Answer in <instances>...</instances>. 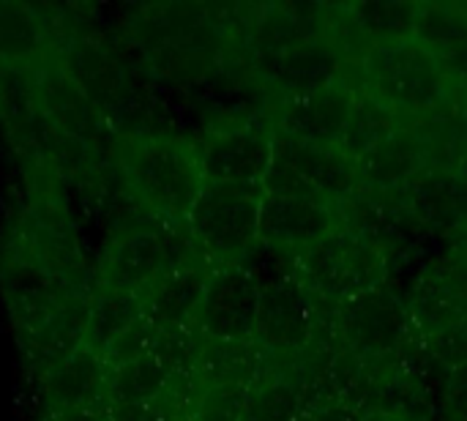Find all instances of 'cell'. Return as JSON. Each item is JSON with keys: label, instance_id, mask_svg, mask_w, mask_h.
Returning a JSON list of instances; mask_svg holds the SVG:
<instances>
[{"label": "cell", "instance_id": "cell-1", "mask_svg": "<svg viewBox=\"0 0 467 421\" xmlns=\"http://www.w3.org/2000/svg\"><path fill=\"white\" fill-rule=\"evenodd\" d=\"M112 156L140 214L172 227L186 225L205 186L197 140L172 132H115Z\"/></svg>", "mask_w": 467, "mask_h": 421}, {"label": "cell", "instance_id": "cell-2", "mask_svg": "<svg viewBox=\"0 0 467 421\" xmlns=\"http://www.w3.org/2000/svg\"><path fill=\"white\" fill-rule=\"evenodd\" d=\"M353 68L358 71V88L391 107L408 123L446 104L454 90L441 60L416 41L372 47Z\"/></svg>", "mask_w": 467, "mask_h": 421}, {"label": "cell", "instance_id": "cell-3", "mask_svg": "<svg viewBox=\"0 0 467 421\" xmlns=\"http://www.w3.org/2000/svg\"><path fill=\"white\" fill-rule=\"evenodd\" d=\"M200 258L186 225L172 227L156 219H140L120 227L104 247L93 285L145 296L164 274Z\"/></svg>", "mask_w": 467, "mask_h": 421}, {"label": "cell", "instance_id": "cell-4", "mask_svg": "<svg viewBox=\"0 0 467 421\" xmlns=\"http://www.w3.org/2000/svg\"><path fill=\"white\" fill-rule=\"evenodd\" d=\"M263 184H213L205 181L186 230L200 258L216 271L241 266L260 241Z\"/></svg>", "mask_w": 467, "mask_h": 421}, {"label": "cell", "instance_id": "cell-5", "mask_svg": "<svg viewBox=\"0 0 467 421\" xmlns=\"http://www.w3.org/2000/svg\"><path fill=\"white\" fill-rule=\"evenodd\" d=\"M298 277L328 304H348L389 285V252L372 238L342 225L296 258Z\"/></svg>", "mask_w": 467, "mask_h": 421}, {"label": "cell", "instance_id": "cell-6", "mask_svg": "<svg viewBox=\"0 0 467 421\" xmlns=\"http://www.w3.org/2000/svg\"><path fill=\"white\" fill-rule=\"evenodd\" d=\"M263 189L265 195L320 197L345 205L361 192L358 162L339 145H315L274 129V159Z\"/></svg>", "mask_w": 467, "mask_h": 421}, {"label": "cell", "instance_id": "cell-7", "mask_svg": "<svg viewBox=\"0 0 467 421\" xmlns=\"http://www.w3.org/2000/svg\"><path fill=\"white\" fill-rule=\"evenodd\" d=\"M90 288L68 279L38 258L14 233L3 230L0 238V296L16 340H25L44 318H49L71 293Z\"/></svg>", "mask_w": 467, "mask_h": 421}, {"label": "cell", "instance_id": "cell-8", "mask_svg": "<svg viewBox=\"0 0 467 421\" xmlns=\"http://www.w3.org/2000/svg\"><path fill=\"white\" fill-rule=\"evenodd\" d=\"M334 329L339 348L361 362L397 356L408 348L410 337H416L408 304L391 285L339 304Z\"/></svg>", "mask_w": 467, "mask_h": 421}, {"label": "cell", "instance_id": "cell-9", "mask_svg": "<svg viewBox=\"0 0 467 421\" xmlns=\"http://www.w3.org/2000/svg\"><path fill=\"white\" fill-rule=\"evenodd\" d=\"M413 332L421 342L449 332L467 318V252L451 247L419 271L408 299Z\"/></svg>", "mask_w": 467, "mask_h": 421}, {"label": "cell", "instance_id": "cell-10", "mask_svg": "<svg viewBox=\"0 0 467 421\" xmlns=\"http://www.w3.org/2000/svg\"><path fill=\"white\" fill-rule=\"evenodd\" d=\"M205 181L263 184L274 159V118H246L197 140Z\"/></svg>", "mask_w": 467, "mask_h": 421}, {"label": "cell", "instance_id": "cell-11", "mask_svg": "<svg viewBox=\"0 0 467 421\" xmlns=\"http://www.w3.org/2000/svg\"><path fill=\"white\" fill-rule=\"evenodd\" d=\"M260 310V285L244 266L216 268L205 285L194 329L205 340L249 342L254 340Z\"/></svg>", "mask_w": 467, "mask_h": 421}, {"label": "cell", "instance_id": "cell-12", "mask_svg": "<svg viewBox=\"0 0 467 421\" xmlns=\"http://www.w3.org/2000/svg\"><path fill=\"white\" fill-rule=\"evenodd\" d=\"M33 77H36L38 110L47 118V123L63 137L96 153V148L107 140L109 123L99 112V107L79 90V85L63 71L55 52L33 68ZM107 142L112 145V140Z\"/></svg>", "mask_w": 467, "mask_h": 421}, {"label": "cell", "instance_id": "cell-13", "mask_svg": "<svg viewBox=\"0 0 467 421\" xmlns=\"http://www.w3.org/2000/svg\"><path fill=\"white\" fill-rule=\"evenodd\" d=\"M345 225L342 205L320 197L265 195L260 203V244L293 258Z\"/></svg>", "mask_w": 467, "mask_h": 421}, {"label": "cell", "instance_id": "cell-14", "mask_svg": "<svg viewBox=\"0 0 467 421\" xmlns=\"http://www.w3.org/2000/svg\"><path fill=\"white\" fill-rule=\"evenodd\" d=\"M356 93L358 82L345 71L342 79L315 93L285 99L274 115V129L315 145H339L356 104Z\"/></svg>", "mask_w": 467, "mask_h": 421}, {"label": "cell", "instance_id": "cell-15", "mask_svg": "<svg viewBox=\"0 0 467 421\" xmlns=\"http://www.w3.org/2000/svg\"><path fill=\"white\" fill-rule=\"evenodd\" d=\"M249 58H252V68L271 88H276L285 99L315 93V90L342 79L348 71V60L339 55V49L326 36L312 38L298 47H290V49H282V52L249 55Z\"/></svg>", "mask_w": 467, "mask_h": 421}, {"label": "cell", "instance_id": "cell-16", "mask_svg": "<svg viewBox=\"0 0 467 421\" xmlns=\"http://www.w3.org/2000/svg\"><path fill=\"white\" fill-rule=\"evenodd\" d=\"M90 307H93V285L71 293L49 318H44L25 340H19L25 364L33 375H38V381L60 362H66L71 353L85 348Z\"/></svg>", "mask_w": 467, "mask_h": 421}, {"label": "cell", "instance_id": "cell-17", "mask_svg": "<svg viewBox=\"0 0 467 421\" xmlns=\"http://www.w3.org/2000/svg\"><path fill=\"white\" fill-rule=\"evenodd\" d=\"M109 378H112V367L104 362V356L90 348H79L38 381L44 397V416L66 414V411L104 414Z\"/></svg>", "mask_w": 467, "mask_h": 421}, {"label": "cell", "instance_id": "cell-18", "mask_svg": "<svg viewBox=\"0 0 467 421\" xmlns=\"http://www.w3.org/2000/svg\"><path fill=\"white\" fill-rule=\"evenodd\" d=\"M432 167L430 151L413 123H405L364 159H358L361 192L397 195L416 184Z\"/></svg>", "mask_w": 467, "mask_h": 421}, {"label": "cell", "instance_id": "cell-19", "mask_svg": "<svg viewBox=\"0 0 467 421\" xmlns=\"http://www.w3.org/2000/svg\"><path fill=\"white\" fill-rule=\"evenodd\" d=\"M213 268L194 258L170 274H164L145 296H142V315L156 332H175L194 326L205 285L211 279Z\"/></svg>", "mask_w": 467, "mask_h": 421}, {"label": "cell", "instance_id": "cell-20", "mask_svg": "<svg viewBox=\"0 0 467 421\" xmlns=\"http://www.w3.org/2000/svg\"><path fill=\"white\" fill-rule=\"evenodd\" d=\"M55 52V30L47 8L0 3V66L33 68Z\"/></svg>", "mask_w": 467, "mask_h": 421}, {"label": "cell", "instance_id": "cell-21", "mask_svg": "<svg viewBox=\"0 0 467 421\" xmlns=\"http://www.w3.org/2000/svg\"><path fill=\"white\" fill-rule=\"evenodd\" d=\"M271 370V356L254 342H227V340H205L194 381L200 389L211 386H257Z\"/></svg>", "mask_w": 467, "mask_h": 421}, {"label": "cell", "instance_id": "cell-22", "mask_svg": "<svg viewBox=\"0 0 467 421\" xmlns=\"http://www.w3.org/2000/svg\"><path fill=\"white\" fill-rule=\"evenodd\" d=\"M358 33L364 36L367 47H389L413 41L416 36V19L421 3L410 0H358L345 3Z\"/></svg>", "mask_w": 467, "mask_h": 421}, {"label": "cell", "instance_id": "cell-23", "mask_svg": "<svg viewBox=\"0 0 467 421\" xmlns=\"http://www.w3.org/2000/svg\"><path fill=\"white\" fill-rule=\"evenodd\" d=\"M408 121L402 115H397L391 107H386L383 101H378L372 93H367L364 88H358L356 93V104L350 110L345 134L339 148L353 159H364L372 148H378L386 137H391L397 129H402Z\"/></svg>", "mask_w": 467, "mask_h": 421}, {"label": "cell", "instance_id": "cell-24", "mask_svg": "<svg viewBox=\"0 0 467 421\" xmlns=\"http://www.w3.org/2000/svg\"><path fill=\"white\" fill-rule=\"evenodd\" d=\"M142 318V296L123 290H104L93 285V307L88 323L85 348L104 353L109 342H115L123 332H129Z\"/></svg>", "mask_w": 467, "mask_h": 421}, {"label": "cell", "instance_id": "cell-25", "mask_svg": "<svg viewBox=\"0 0 467 421\" xmlns=\"http://www.w3.org/2000/svg\"><path fill=\"white\" fill-rule=\"evenodd\" d=\"M306 386L290 375L271 373L252 386L238 421H301L306 414Z\"/></svg>", "mask_w": 467, "mask_h": 421}, {"label": "cell", "instance_id": "cell-26", "mask_svg": "<svg viewBox=\"0 0 467 421\" xmlns=\"http://www.w3.org/2000/svg\"><path fill=\"white\" fill-rule=\"evenodd\" d=\"M170 381H172V373L150 351V353H145V356H140V359L112 370L107 408H112V405H145V403H153L170 386Z\"/></svg>", "mask_w": 467, "mask_h": 421}, {"label": "cell", "instance_id": "cell-27", "mask_svg": "<svg viewBox=\"0 0 467 421\" xmlns=\"http://www.w3.org/2000/svg\"><path fill=\"white\" fill-rule=\"evenodd\" d=\"M413 41L438 60L457 52L467 41V3H421Z\"/></svg>", "mask_w": 467, "mask_h": 421}, {"label": "cell", "instance_id": "cell-28", "mask_svg": "<svg viewBox=\"0 0 467 421\" xmlns=\"http://www.w3.org/2000/svg\"><path fill=\"white\" fill-rule=\"evenodd\" d=\"M246 386H211L200 392V400L194 405L192 421H238L246 400H249Z\"/></svg>", "mask_w": 467, "mask_h": 421}, {"label": "cell", "instance_id": "cell-29", "mask_svg": "<svg viewBox=\"0 0 467 421\" xmlns=\"http://www.w3.org/2000/svg\"><path fill=\"white\" fill-rule=\"evenodd\" d=\"M156 329L145 321V315L129 329V332H123L115 342H109L107 348H104V362L115 370V367H123V364H129V362H134V359H140V356H145V353H150L153 351V342H156Z\"/></svg>", "mask_w": 467, "mask_h": 421}, {"label": "cell", "instance_id": "cell-30", "mask_svg": "<svg viewBox=\"0 0 467 421\" xmlns=\"http://www.w3.org/2000/svg\"><path fill=\"white\" fill-rule=\"evenodd\" d=\"M424 345V353L446 373L451 370H460L467 364V318L462 323L451 326L449 332L421 342Z\"/></svg>", "mask_w": 467, "mask_h": 421}, {"label": "cell", "instance_id": "cell-31", "mask_svg": "<svg viewBox=\"0 0 467 421\" xmlns=\"http://www.w3.org/2000/svg\"><path fill=\"white\" fill-rule=\"evenodd\" d=\"M441 421H467V364L446 373L441 392Z\"/></svg>", "mask_w": 467, "mask_h": 421}, {"label": "cell", "instance_id": "cell-32", "mask_svg": "<svg viewBox=\"0 0 467 421\" xmlns=\"http://www.w3.org/2000/svg\"><path fill=\"white\" fill-rule=\"evenodd\" d=\"M304 421H361V411L350 405L348 400L331 395L317 400L315 405H306Z\"/></svg>", "mask_w": 467, "mask_h": 421}, {"label": "cell", "instance_id": "cell-33", "mask_svg": "<svg viewBox=\"0 0 467 421\" xmlns=\"http://www.w3.org/2000/svg\"><path fill=\"white\" fill-rule=\"evenodd\" d=\"M441 66H443L446 77L451 79V85L467 88V41L457 49V52H451L449 58H443Z\"/></svg>", "mask_w": 467, "mask_h": 421}, {"label": "cell", "instance_id": "cell-34", "mask_svg": "<svg viewBox=\"0 0 467 421\" xmlns=\"http://www.w3.org/2000/svg\"><path fill=\"white\" fill-rule=\"evenodd\" d=\"M52 421H104V414L99 411H66V414H52Z\"/></svg>", "mask_w": 467, "mask_h": 421}, {"label": "cell", "instance_id": "cell-35", "mask_svg": "<svg viewBox=\"0 0 467 421\" xmlns=\"http://www.w3.org/2000/svg\"><path fill=\"white\" fill-rule=\"evenodd\" d=\"M361 421H405V419H400V416H394V414H389V411H383V408H364V411H361Z\"/></svg>", "mask_w": 467, "mask_h": 421}, {"label": "cell", "instance_id": "cell-36", "mask_svg": "<svg viewBox=\"0 0 467 421\" xmlns=\"http://www.w3.org/2000/svg\"><path fill=\"white\" fill-rule=\"evenodd\" d=\"M454 93H457L460 110H462V115H465V121H467V88H457V85H454Z\"/></svg>", "mask_w": 467, "mask_h": 421}, {"label": "cell", "instance_id": "cell-37", "mask_svg": "<svg viewBox=\"0 0 467 421\" xmlns=\"http://www.w3.org/2000/svg\"><path fill=\"white\" fill-rule=\"evenodd\" d=\"M41 421H52V419H49V416H44V419H41Z\"/></svg>", "mask_w": 467, "mask_h": 421}, {"label": "cell", "instance_id": "cell-38", "mask_svg": "<svg viewBox=\"0 0 467 421\" xmlns=\"http://www.w3.org/2000/svg\"><path fill=\"white\" fill-rule=\"evenodd\" d=\"M301 421H304V416H301Z\"/></svg>", "mask_w": 467, "mask_h": 421}, {"label": "cell", "instance_id": "cell-39", "mask_svg": "<svg viewBox=\"0 0 467 421\" xmlns=\"http://www.w3.org/2000/svg\"><path fill=\"white\" fill-rule=\"evenodd\" d=\"M104 421H107V419H104Z\"/></svg>", "mask_w": 467, "mask_h": 421}]
</instances>
